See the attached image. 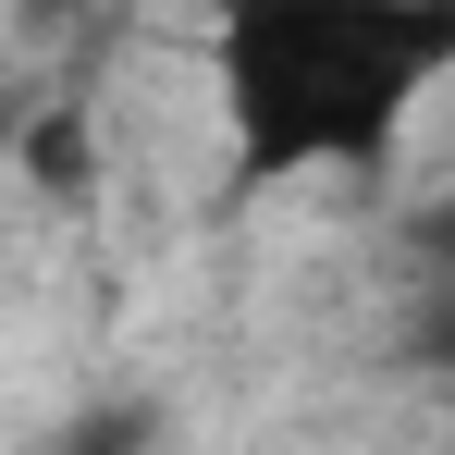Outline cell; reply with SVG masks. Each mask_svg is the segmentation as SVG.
Segmentation results:
<instances>
[{
    "label": "cell",
    "mask_w": 455,
    "mask_h": 455,
    "mask_svg": "<svg viewBox=\"0 0 455 455\" xmlns=\"http://www.w3.org/2000/svg\"><path fill=\"white\" fill-rule=\"evenodd\" d=\"M455 86V0H246L222 12V124L246 172H370Z\"/></svg>",
    "instance_id": "6da1fadb"
},
{
    "label": "cell",
    "mask_w": 455,
    "mask_h": 455,
    "mask_svg": "<svg viewBox=\"0 0 455 455\" xmlns=\"http://www.w3.org/2000/svg\"><path fill=\"white\" fill-rule=\"evenodd\" d=\"M12 172H25L37 197H86V185H99V124H86V111H25V124H12Z\"/></svg>",
    "instance_id": "7a4b0ae2"
},
{
    "label": "cell",
    "mask_w": 455,
    "mask_h": 455,
    "mask_svg": "<svg viewBox=\"0 0 455 455\" xmlns=\"http://www.w3.org/2000/svg\"><path fill=\"white\" fill-rule=\"evenodd\" d=\"M37 455H160V406H148V394H111V406H75V419H62V431H50Z\"/></svg>",
    "instance_id": "3957f363"
},
{
    "label": "cell",
    "mask_w": 455,
    "mask_h": 455,
    "mask_svg": "<svg viewBox=\"0 0 455 455\" xmlns=\"http://www.w3.org/2000/svg\"><path fill=\"white\" fill-rule=\"evenodd\" d=\"M406 234H419V259H443V271H455V185H443V197H431Z\"/></svg>",
    "instance_id": "277c9868"
},
{
    "label": "cell",
    "mask_w": 455,
    "mask_h": 455,
    "mask_svg": "<svg viewBox=\"0 0 455 455\" xmlns=\"http://www.w3.org/2000/svg\"><path fill=\"white\" fill-rule=\"evenodd\" d=\"M431 370H443V381H455V296H443V307H431Z\"/></svg>",
    "instance_id": "5b68a950"
},
{
    "label": "cell",
    "mask_w": 455,
    "mask_h": 455,
    "mask_svg": "<svg viewBox=\"0 0 455 455\" xmlns=\"http://www.w3.org/2000/svg\"><path fill=\"white\" fill-rule=\"evenodd\" d=\"M12 124H25V111H12V99H0V172H12Z\"/></svg>",
    "instance_id": "8992f818"
},
{
    "label": "cell",
    "mask_w": 455,
    "mask_h": 455,
    "mask_svg": "<svg viewBox=\"0 0 455 455\" xmlns=\"http://www.w3.org/2000/svg\"><path fill=\"white\" fill-rule=\"evenodd\" d=\"M185 12H246V0H185Z\"/></svg>",
    "instance_id": "52a82bcc"
}]
</instances>
